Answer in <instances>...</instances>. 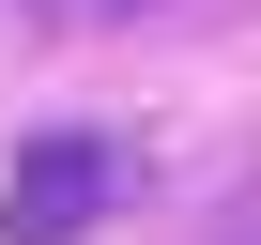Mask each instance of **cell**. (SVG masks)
I'll use <instances>...</instances> for the list:
<instances>
[{
  "mask_svg": "<svg viewBox=\"0 0 261 245\" xmlns=\"http://www.w3.org/2000/svg\"><path fill=\"white\" fill-rule=\"evenodd\" d=\"M139 184H154V154L123 122H31L16 169H0V230L16 245H92L108 215H139Z\"/></svg>",
  "mask_w": 261,
  "mask_h": 245,
  "instance_id": "cell-1",
  "label": "cell"
},
{
  "mask_svg": "<svg viewBox=\"0 0 261 245\" xmlns=\"http://www.w3.org/2000/svg\"><path fill=\"white\" fill-rule=\"evenodd\" d=\"M16 16H123V0H16Z\"/></svg>",
  "mask_w": 261,
  "mask_h": 245,
  "instance_id": "cell-2",
  "label": "cell"
}]
</instances>
